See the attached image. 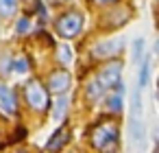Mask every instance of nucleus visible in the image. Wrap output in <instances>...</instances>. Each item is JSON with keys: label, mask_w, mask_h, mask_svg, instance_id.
<instances>
[{"label": "nucleus", "mask_w": 159, "mask_h": 153, "mask_svg": "<svg viewBox=\"0 0 159 153\" xmlns=\"http://www.w3.org/2000/svg\"><path fill=\"white\" fill-rule=\"evenodd\" d=\"M118 140V125L113 120H105L92 131V144L96 149H111Z\"/></svg>", "instance_id": "obj_1"}, {"label": "nucleus", "mask_w": 159, "mask_h": 153, "mask_svg": "<svg viewBox=\"0 0 159 153\" xmlns=\"http://www.w3.org/2000/svg\"><path fill=\"white\" fill-rule=\"evenodd\" d=\"M24 96H26V101H29V105L33 107V109H46L48 107V92H46V88L37 81V79H31L29 83H26V88H24Z\"/></svg>", "instance_id": "obj_2"}, {"label": "nucleus", "mask_w": 159, "mask_h": 153, "mask_svg": "<svg viewBox=\"0 0 159 153\" xmlns=\"http://www.w3.org/2000/svg\"><path fill=\"white\" fill-rule=\"evenodd\" d=\"M81 29H83V16L76 13V11L63 13L57 20V33L61 37H74V35L81 33Z\"/></svg>", "instance_id": "obj_3"}, {"label": "nucleus", "mask_w": 159, "mask_h": 153, "mask_svg": "<svg viewBox=\"0 0 159 153\" xmlns=\"http://www.w3.org/2000/svg\"><path fill=\"white\" fill-rule=\"evenodd\" d=\"M120 72H122V64H120V61H111V64H107V66L100 70V74H98L96 81L102 85V90H105V88H113V83L120 81Z\"/></svg>", "instance_id": "obj_4"}, {"label": "nucleus", "mask_w": 159, "mask_h": 153, "mask_svg": "<svg viewBox=\"0 0 159 153\" xmlns=\"http://www.w3.org/2000/svg\"><path fill=\"white\" fill-rule=\"evenodd\" d=\"M48 88H50V92H55V94L66 92V90L70 88V74H68L66 70H55V72L50 74Z\"/></svg>", "instance_id": "obj_5"}, {"label": "nucleus", "mask_w": 159, "mask_h": 153, "mask_svg": "<svg viewBox=\"0 0 159 153\" xmlns=\"http://www.w3.org/2000/svg\"><path fill=\"white\" fill-rule=\"evenodd\" d=\"M0 107H2V112L5 114H9V116H13L16 114V109H18V103H16V94L11 92V88L9 85H0Z\"/></svg>", "instance_id": "obj_6"}, {"label": "nucleus", "mask_w": 159, "mask_h": 153, "mask_svg": "<svg viewBox=\"0 0 159 153\" xmlns=\"http://www.w3.org/2000/svg\"><path fill=\"white\" fill-rule=\"evenodd\" d=\"M122 44H124V40H120V37H116V40H107V42H100L98 46H94L92 55H94V57H109V55L118 53V50L122 48Z\"/></svg>", "instance_id": "obj_7"}, {"label": "nucleus", "mask_w": 159, "mask_h": 153, "mask_svg": "<svg viewBox=\"0 0 159 153\" xmlns=\"http://www.w3.org/2000/svg\"><path fill=\"white\" fill-rule=\"evenodd\" d=\"M129 133H131V142L133 144H142L144 146V138H146V127L137 116L129 118Z\"/></svg>", "instance_id": "obj_8"}, {"label": "nucleus", "mask_w": 159, "mask_h": 153, "mask_svg": "<svg viewBox=\"0 0 159 153\" xmlns=\"http://www.w3.org/2000/svg\"><path fill=\"white\" fill-rule=\"evenodd\" d=\"M68 138H70L68 129H66V127H61V129H59V131H55V136L48 140L46 149H48V151H57V149H61V146L68 142Z\"/></svg>", "instance_id": "obj_9"}, {"label": "nucleus", "mask_w": 159, "mask_h": 153, "mask_svg": "<svg viewBox=\"0 0 159 153\" xmlns=\"http://www.w3.org/2000/svg\"><path fill=\"white\" fill-rule=\"evenodd\" d=\"M66 109H68V98L66 96H59L55 101V105H52V118L55 120H61L66 116Z\"/></svg>", "instance_id": "obj_10"}, {"label": "nucleus", "mask_w": 159, "mask_h": 153, "mask_svg": "<svg viewBox=\"0 0 159 153\" xmlns=\"http://www.w3.org/2000/svg\"><path fill=\"white\" fill-rule=\"evenodd\" d=\"M148 79H150V61H148V57L142 61V68H139V88H144V85H148Z\"/></svg>", "instance_id": "obj_11"}, {"label": "nucleus", "mask_w": 159, "mask_h": 153, "mask_svg": "<svg viewBox=\"0 0 159 153\" xmlns=\"http://www.w3.org/2000/svg\"><path fill=\"white\" fill-rule=\"evenodd\" d=\"M100 94H102V85L94 79V81H89L87 83V96L92 98V101H96V98H100Z\"/></svg>", "instance_id": "obj_12"}, {"label": "nucleus", "mask_w": 159, "mask_h": 153, "mask_svg": "<svg viewBox=\"0 0 159 153\" xmlns=\"http://www.w3.org/2000/svg\"><path fill=\"white\" fill-rule=\"evenodd\" d=\"M57 57H59V61L61 64H72V48L70 46H59V50H57Z\"/></svg>", "instance_id": "obj_13"}, {"label": "nucleus", "mask_w": 159, "mask_h": 153, "mask_svg": "<svg viewBox=\"0 0 159 153\" xmlns=\"http://www.w3.org/2000/svg\"><path fill=\"white\" fill-rule=\"evenodd\" d=\"M107 109H111V112H120V109H122V96H120V94L109 96V98H107Z\"/></svg>", "instance_id": "obj_14"}, {"label": "nucleus", "mask_w": 159, "mask_h": 153, "mask_svg": "<svg viewBox=\"0 0 159 153\" xmlns=\"http://www.w3.org/2000/svg\"><path fill=\"white\" fill-rule=\"evenodd\" d=\"M16 0H0V13L2 16H11L16 11Z\"/></svg>", "instance_id": "obj_15"}, {"label": "nucleus", "mask_w": 159, "mask_h": 153, "mask_svg": "<svg viewBox=\"0 0 159 153\" xmlns=\"http://www.w3.org/2000/svg\"><path fill=\"white\" fill-rule=\"evenodd\" d=\"M142 55H144V40L137 37V40L133 42V61H139Z\"/></svg>", "instance_id": "obj_16"}, {"label": "nucleus", "mask_w": 159, "mask_h": 153, "mask_svg": "<svg viewBox=\"0 0 159 153\" xmlns=\"http://www.w3.org/2000/svg\"><path fill=\"white\" fill-rule=\"evenodd\" d=\"M11 68H13L18 74H24V72L29 70V64H26L24 57H20V59H13V61H11Z\"/></svg>", "instance_id": "obj_17"}, {"label": "nucleus", "mask_w": 159, "mask_h": 153, "mask_svg": "<svg viewBox=\"0 0 159 153\" xmlns=\"http://www.w3.org/2000/svg\"><path fill=\"white\" fill-rule=\"evenodd\" d=\"M131 116H139V88L133 90V98H131Z\"/></svg>", "instance_id": "obj_18"}, {"label": "nucleus", "mask_w": 159, "mask_h": 153, "mask_svg": "<svg viewBox=\"0 0 159 153\" xmlns=\"http://www.w3.org/2000/svg\"><path fill=\"white\" fill-rule=\"evenodd\" d=\"M29 29H31V22H29V18H20V20L16 22V31H18V35H24V33H29Z\"/></svg>", "instance_id": "obj_19"}, {"label": "nucleus", "mask_w": 159, "mask_h": 153, "mask_svg": "<svg viewBox=\"0 0 159 153\" xmlns=\"http://www.w3.org/2000/svg\"><path fill=\"white\" fill-rule=\"evenodd\" d=\"M9 70H11V59L5 55L2 59H0V72H2V74H7Z\"/></svg>", "instance_id": "obj_20"}, {"label": "nucleus", "mask_w": 159, "mask_h": 153, "mask_svg": "<svg viewBox=\"0 0 159 153\" xmlns=\"http://www.w3.org/2000/svg\"><path fill=\"white\" fill-rule=\"evenodd\" d=\"M96 2H100V5H107V2H113V0H96Z\"/></svg>", "instance_id": "obj_21"}]
</instances>
